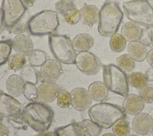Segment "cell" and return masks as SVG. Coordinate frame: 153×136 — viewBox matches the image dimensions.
<instances>
[{"label":"cell","mask_w":153,"mask_h":136,"mask_svg":"<svg viewBox=\"0 0 153 136\" xmlns=\"http://www.w3.org/2000/svg\"><path fill=\"white\" fill-rule=\"evenodd\" d=\"M20 115L22 120L34 131L42 132L50 128L54 113L48 105L35 101L24 107Z\"/></svg>","instance_id":"cell-1"},{"label":"cell","mask_w":153,"mask_h":136,"mask_svg":"<svg viewBox=\"0 0 153 136\" xmlns=\"http://www.w3.org/2000/svg\"><path fill=\"white\" fill-rule=\"evenodd\" d=\"M124 14L118 3L106 1L99 11L98 32L103 36L116 34L121 25Z\"/></svg>","instance_id":"cell-2"},{"label":"cell","mask_w":153,"mask_h":136,"mask_svg":"<svg viewBox=\"0 0 153 136\" xmlns=\"http://www.w3.org/2000/svg\"><path fill=\"white\" fill-rule=\"evenodd\" d=\"M88 114L92 121L101 128H109L118 120L126 117V112L121 106L110 103H100L90 107Z\"/></svg>","instance_id":"cell-3"},{"label":"cell","mask_w":153,"mask_h":136,"mask_svg":"<svg viewBox=\"0 0 153 136\" xmlns=\"http://www.w3.org/2000/svg\"><path fill=\"white\" fill-rule=\"evenodd\" d=\"M126 17L131 21L147 28L153 27V7L148 0H131L123 4Z\"/></svg>","instance_id":"cell-4"},{"label":"cell","mask_w":153,"mask_h":136,"mask_svg":"<svg viewBox=\"0 0 153 136\" xmlns=\"http://www.w3.org/2000/svg\"><path fill=\"white\" fill-rule=\"evenodd\" d=\"M59 24L57 12L43 10L33 15L27 23L30 33L33 36H44L53 34Z\"/></svg>","instance_id":"cell-5"},{"label":"cell","mask_w":153,"mask_h":136,"mask_svg":"<svg viewBox=\"0 0 153 136\" xmlns=\"http://www.w3.org/2000/svg\"><path fill=\"white\" fill-rule=\"evenodd\" d=\"M48 44L50 50L56 60L66 64L75 63L76 52L72 42L68 35H50Z\"/></svg>","instance_id":"cell-6"},{"label":"cell","mask_w":153,"mask_h":136,"mask_svg":"<svg viewBox=\"0 0 153 136\" xmlns=\"http://www.w3.org/2000/svg\"><path fill=\"white\" fill-rule=\"evenodd\" d=\"M103 82L108 90L126 98L129 92L128 75L115 64L103 66Z\"/></svg>","instance_id":"cell-7"},{"label":"cell","mask_w":153,"mask_h":136,"mask_svg":"<svg viewBox=\"0 0 153 136\" xmlns=\"http://www.w3.org/2000/svg\"><path fill=\"white\" fill-rule=\"evenodd\" d=\"M1 9L5 28L7 29L20 21L27 8L22 0H2Z\"/></svg>","instance_id":"cell-8"},{"label":"cell","mask_w":153,"mask_h":136,"mask_svg":"<svg viewBox=\"0 0 153 136\" xmlns=\"http://www.w3.org/2000/svg\"><path fill=\"white\" fill-rule=\"evenodd\" d=\"M75 64L84 74L94 75L100 69V61L98 57L89 51L79 52L76 57Z\"/></svg>","instance_id":"cell-9"},{"label":"cell","mask_w":153,"mask_h":136,"mask_svg":"<svg viewBox=\"0 0 153 136\" xmlns=\"http://www.w3.org/2000/svg\"><path fill=\"white\" fill-rule=\"evenodd\" d=\"M23 106L14 97L0 90V115L6 117H17L21 115Z\"/></svg>","instance_id":"cell-10"},{"label":"cell","mask_w":153,"mask_h":136,"mask_svg":"<svg viewBox=\"0 0 153 136\" xmlns=\"http://www.w3.org/2000/svg\"><path fill=\"white\" fill-rule=\"evenodd\" d=\"M63 73L62 65L59 61L48 59L41 66L39 76L43 82H55Z\"/></svg>","instance_id":"cell-11"},{"label":"cell","mask_w":153,"mask_h":136,"mask_svg":"<svg viewBox=\"0 0 153 136\" xmlns=\"http://www.w3.org/2000/svg\"><path fill=\"white\" fill-rule=\"evenodd\" d=\"M70 93L72 105L76 110L84 111L90 107L92 98L88 91L85 88H76L72 90Z\"/></svg>","instance_id":"cell-12"},{"label":"cell","mask_w":153,"mask_h":136,"mask_svg":"<svg viewBox=\"0 0 153 136\" xmlns=\"http://www.w3.org/2000/svg\"><path fill=\"white\" fill-rule=\"evenodd\" d=\"M60 91L59 86L54 82H43L38 88V99L47 103L55 100Z\"/></svg>","instance_id":"cell-13"},{"label":"cell","mask_w":153,"mask_h":136,"mask_svg":"<svg viewBox=\"0 0 153 136\" xmlns=\"http://www.w3.org/2000/svg\"><path fill=\"white\" fill-rule=\"evenodd\" d=\"M132 127L137 134L147 135L153 131V119L148 113H140L134 117Z\"/></svg>","instance_id":"cell-14"},{"label":"cell","mask_w":153,"mask_h":136,"mask_svg":"<svg viewBox=\"0 0 153 136\" xmlns=\"http://www.w3.org/2000/svg\"><path fill=\"white\" fill-rule=\"evenodd\" d=\"M13 50L18 54L29 56L33 51V44L31 39L25 35H18L12 40Z\"/></svg>","instance_id":"cell-15"},{"label":"cell","mask_w":153,"mask_h":136,"mask_svg":"<svg viewBox=\"0 0 153 136\" xmlns=\"http://www.w3.org/2000/svg\"><path fill=\"white\" fill-rule=\"evenodd\" d=\"M144 107V101L139 95L129 94L123 103V108L126 113L136 115L140 113Z\"/></svg>","instance_id":"cell-16"},{"label":"cell","mask_w":153,"mask_h":136,"mask_svg":"<svg viewBox=\"0 0 153 136\" xmlns=\"http://www.w3.org/2000/svg\"><path fill=\"white\" fill-rule=\"evenodd\" d=\"M80 20L85 24L91 26L99 21V10L93 5H85L80 10Z\"/></svg>","instance_id":"cell-17"},{"label":"cell","mask_w":153,"mask_h":136,"mask_svg":"<svg viewBox=\"0 0 153 136\" xmlns=\"http://www.w3.org/2000/svg\"><path fill=\"white\" fill-rule=\"evenodd\" d=\"M25 82L17 75H12L8 77L6 82V89L13 97H19L23 94Z\"/></svg>","instance_id":"cell-18"},{"label":"cell","mask_w":153,"mask_h":136,"mask_svg":"<svg viewBox=\"0 0 153 136\" xmlns=\"http://www.w3.org/2000/svg\"><path fill=\"white\" fill-rule=\"evenodd\" d=\"M142 30L139 24L129 21L123 25L121 33L126 41L132 42L139 40Z\"/></svg>","instance_id":"cell-19"},{"label":"cell","mask_w":153,"mask_h":136,"mask_svg":"<svg viewBox=\"0 0 153 136\" xmlns=\"http://www.w3.org/2000/svg\"><path fill=\"white\" fill-rule=\"evenodd\" d=\"M127 51L130 57L136 61H143L147 56L148 51L145 45L139 41L129 42L127 46Z\"/></svg>","instance_id":"cell-20"},{"label":"cell","mask_w":153,"mask_h":136,"mask_svg":"<svg viewBox=\"0 0 153 136\" xmlns=\"http://www.w3.org/2000/svg\"><path fill=\"white\" fill-rule=\"evenodd\" d=\"M108 89L101 81L93 82L88 86V91L91 98L96 101H102L105 100L108 95Z\"/></svg>","instance_id":"cell-21"},{"label":"cell","mask_w":153,"mask_h":136,"mask_svg":"<svg viewBox=\"0 0 153 136\" xmlns=\"http://www.w3.org/2000/svg\"><path fill=\"white\" fill-rule=\"evenodd\" d=\"M75 51L78 52L88 51L94 44L93 38L89 35L82 33L76 36L72 41Z\"/></svg>","instance_id":"cell-22"},{"label":"cell","mask_w":153,"mask_h":136,"mask_svg":"<svg viewBox=\"0 0 153 136\" xmlns=\"http://www.w3.org/2000/svg\"><path fill=\"white\" fill-rule=\"evenodd\" d=\"M54 131L58 136H87L80 123L76 122L57 128Z\"/></svg>","instance_id":"cell-23"},{"label":"cell","mask_w":153,"mask_h":136,"mask_svg":"<svg viewBox=\"0 0 153 136\" xmlns=\"http://www.w3.org/2000/svg\"><path fill=\"white\" fill-rule=\"evenodd\" d=\"M20 76L25 82H29L36 85L38 81V75L34 67L25 65L20 71Z\"/></svg>","instance_id":"cell-24"},{"label":"cell","mask_w":153,"mask_h":136,"mask_svg":"<svg viewBox=\"0 0 153 136\" xmlns=\"http://www.w3.org/2000/svg\"><path fill=\"white\" fill-rule=\"evenodd\" d=\"M117 66L123 71L129 72L135 67L134 60L128 54H124L119 56L116 60Z\"/></svg>","instance_id":"cell-25"},{"label":"cell","mask_w":153,"mask_h":136,"mask_svg":"<svg viewBox=\"0 0 153 136\" xmlns=\"http://www.w3.org/2000/svg\"><path fill=\"white\" fill-rule=\"evenodd\" d=\"M129 84L137 89H141L148 84V79L145 74L141 72H132L128 75Z\"/></svg>","instance_id":"cell-26"},{"label":"cell","mask_w":153,"mask_h":136,"mask_svg":"<svg viewBox=\"0 0 153 136\" xmlns=\"http://www.w3.org/2000/svg\"><path fill=\"white\" fill-rule=\"evenodd\" d=\"M26 59L25 56L20 54H14L11 55L8 60V67L14 71L20 70L25 65Z\"/></svg>","instance_id":"cell-27"},{"label":"cell","mask_w":153,"mask_h":136,"mask_svg":"<svg viewBox=\"0 0 153 136\" xmlns=\"http://www.w3.org/2000/svg\"><path fill=\"white\" fill-rule=\"evenodd\" d=\"M12 41L10 39L0 41V66L6 63L11 55Z\"/></svg>","instance_id":"cell-28"},{"label":"cell","mask_w":153,"mask_h":136,"mask_svg":"<svg viewBox=\"0 0 153 136\" xmlns=\"http://www.w3.org/2000/svg\"><path fill=\"white\" fill-rule=\"evenodd\" d=\"M46 61V54L40 50H33L28 56L29 65L33 67H41Z\"/></svg>","instance_id":"cell-29"},{"label":"cell","mask_w":153,"mask_h":136,"mask_svg":"<svg viewBox=\"0 0 153 136\" xmlns=\"http://www.w3.org/2000/svg\"><path fill=\"white\" fill-rule=\"evenodd\" d=\"M126 41L121 34L116 33L111 36L109 40L110 48L114 52H121L126 48Z\"/></svg>","instance_id":"cell-30"},{"label":"cell","mask_w":153,"mask_h":136,"mask_svg":"<svg viewBox=\"0 0 153 136\" xmlns=\"http://www.w3.org/2000/svg\"><path fill=\"white\" fill-rule=\"evenodd\" d=\"M112 127L113 133L116 136H127L130 132L128 122L124 118L117 121Z\"/></svg>","instance_id":"cell-31"},{"label":"cell","mask_w":153,"mask_h":136,"mask_svg":"<svg viewBox=\"0 0 153 136\" xmlns=\"http://www.w3.org/2000/svg\"><path fill=\"white\" fill-rule=\"evenodd\" d=\"M80 125L85 133L90 136H97L102 131V128L91 120L84 119Z\"/></svg>","instance_id":"cell-32"},{"label":"cell","mask_w":153,"mask_h":136,"mask_svg":"<svg viewBox=\"0 0 153 136\" xmlns=\"http://www.w3.org/2000/svg\"><path fill=\"white\" fill-rule=\"evenodd\" d=\"M75 8L76 5L74 0H59L55 4L56 11L63 16L68 11Z\"/></svg>","instance_id":"cell-33"},{"label":"cell","mask_w":153,"mask_h":136,"mask_svg":"<svg viewBox=\"0 0 153 136\" xmlns=\"http://www.w3.org/2000/svg\"><path fill=\"white\" fill-rule=\"evenodd\" d=\"M24 96L30 101H35L38 99V88L35 84L26 82L23 92Z\"/></svg>","instance_id":"cell-34"},{"label":"cell","mask_w":153,"mask_h":136,"mask_svg":"<svg viewBox=\"0 0 153 136\" xmlns=\"http://www.w3.org/2000/svg\"><path fill=\"white\" fill-rule=\"evenodd\" d=\"M57 104L61 108H68L72 105L71 93L66 90H60L57 97Z\"/></svg>","instance_id":"cell-35"},{"label":"cell","mask_w":153,"mask_h":136,"mask_svg":"<svg viewBox=\"0 0 153 136\" xmlns=\"http://www.w3.org/2000/svg\"><path fill=\"white\" fill-rule=\"evenodd\" d=\"M139 96L144 103H153V84H146L139 91Z\"/></svg>","instance_id":"cell-36"},{"label":"cell","mask_w":153,"mask_h":136,"mask_svg":"<svg viewBox=\"0 0 153 136\" xmlns=\"http://www.w3.org/2000/svg\"><path fill=\"white\" fill-rule=\"evenodd\" d=\"M63 16L66 22L71 25L76 24L80 20V13L76 8L68 11Z\"/></svg>","instance_id":"cell-37"},{"label":"cell","mask_w":153,"mask_h":136,"mask_svg":"<svg viewBox=\"0 0 153 136\" xmlns=\"http://www.w3.org/2000/svg\"><path fill=\"white\" fill-rule=\"evenodd\" d=\"M139 41L146 46H149L152 44L151 28L146 27L145 29L142 30Z\"/></svg>","instance_id":"cell-38"},{"label":"cell","mask_w":153,"mask_h":136,"mask_svg":"<svg viewBox=\"0 0 153 136\" xmlns=\"http://www.w3.org/2000/svg\"><path fill=\"white\" fill-rule=\"evenodd\" d=\"M26 29H27V24L21 22L20 21H19L16 24L13 25V26L7 29L8 32L15 33V34H19L21 33H23L26 30Z\"/></svg>","instance_id":"cell-39"},{"label":"cell","mask_w":153,"mask_h":136,"mask_svg":"<svg viewBox=\"0 0 153 136\" xmlns=\"http://www.w3.org/2000/svg\"><path fill=\"white\" fill-rule=\"evenodd\" d=\"M148 81L153 82V67H149L145 73Z\"/></svg>","instance_id":"cell-40"},{"label":"cell","mask_w":153,"mask_h":136,"mask_svg":"<svg viewBox=\"0 0 153 136\" xmlns=\"http://www.w3.org/2000/svg\"><path fill=\"white\" fill-rule=\"evenodd\" d=\"M0 136H9L8 129L2 123H0Z\"/></svg>","instance_id":"cell-41"},{"label":"cell","mask_w":153,"mask_h":136,"mask_svg":"<svg viewBox=\"0 0 153 136\" xmlns=\"http://www.w3.org/2000/svg\"><path fill=\"white\" fill-rule=\"evenodd\" d=\"M147 60L151 67H153V48L149 50L147 54Z\"/></svg>","instance_id":"cell-42"},{"label":"cell","mask_w":153,"mask_h":136,"mask_svg":"<svg viewBox=\"0 0 153 136\" xmlns=\"http://www.w3.org/2000/svg\"><path fill=\"white\" fill-rule=\"evenodd\" d=\"M4 29H5V25L4 23L3 13L1 8H0V34L4 31Z\"/></svg>","instance_id":"cell-43"},{"label":"cell","mask_w":153,"mask_h":136,"mask_svg":"<svg viewBox=\"0 0 153 136\" xmlns=\"http://www.w3.org/2000/svg\"><path fill=\"white\" fill-rule=\"evenodd\" d=\"M34 136H58L57 133L54 132H50V131H45L42 132H39V134L34 135Z\"/></svg>","instance_id":"cell-44"},{"label":"cell","mask_w":153,"mask_h":136,"mask_svg":"<svg viewBox=\"0 0 153 136\" xmlns=\"http://www.w3.org/2000/svg\"><path fill=\"white\" fill-rule=\"evenodd\" d=\"M22 1L25 5H27L28 6H32L36 0H22Z\"/></svg>","instance_id":"cell-45"},{"label":"cell","mask_w":153,"mask_h":136,"mask_svg":"<svg viewBox=\"0 0 153 136\" xmlns=\"http://www.w3.org/2000/svg\"><path fill=\"white\" fill-rule=\"evenodd\" d=\"M102 136H116L115 134H111V133H106L103 134Z\"/></svg>","instance_id":"cell-46"},{"label":"cell","mask_w":153,"mask_h":136,"mask_svg":"<svg viewBox=\"0 0 153 136\" xmlns=\"http://www.w3.org/2000/svg\"><path fill=\"white\" fill-rule=\"evenodd\" d=\"M151 35H152V42L153 43V27L151 29Z\"/></svg>","instance_id":"cell-47"},{"label":"cell","mask_w":153,"mask_h":136,"mask_svg":"<svg viewBox=\"0 0 153 136\" xmlns=\"http://www.w3.org/2000/svg\"><path fill=\"white\" fill-rule=\"evenodd\" d=\"M2 120H3V118H2V116H1L0 115V123H2Z\"/></svg>","instance_id":"cell-48"},{"label":"cell","mask_w":153,"mask_h":136,"mask_svg":"<svg viewBox=\"0 0 153 136\" xmlns=\"http://www.w3.org/2000/svg\"><path fill=\"white\" fill-rule=\"evenodd\" d=\"M127 136H137V135H128Z\"/></svg>","instance_id":"cell-49"}]
</instances>
